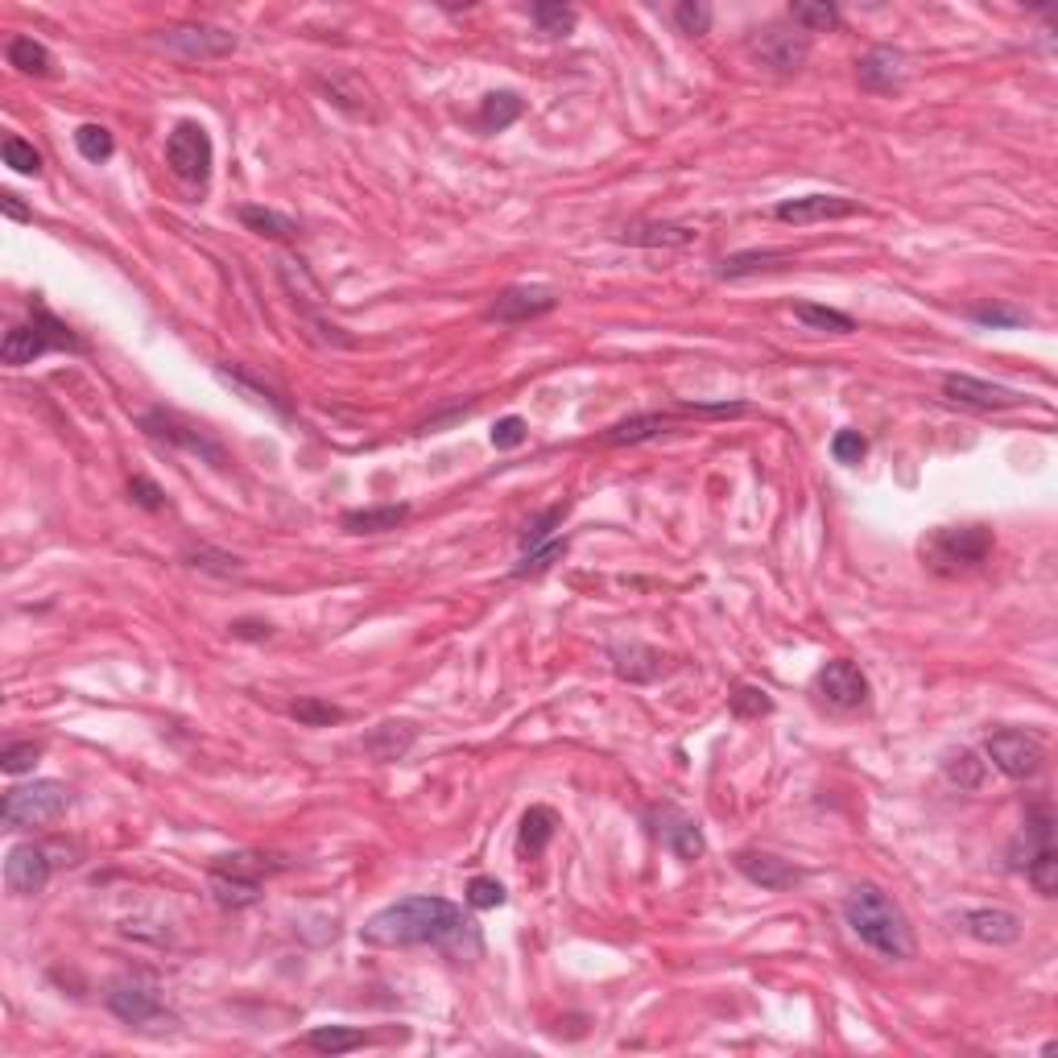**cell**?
<instances>
[{
	"instance_id": "cell-1",
	"label": "cell",
	"mask_w": 1058,
	"mask_h": 1058,
	"mask_svg": "<svg viewBox=\"0 0 1058 1058\" xmlns=\"http://www.w3.org/2000/svg\"><path fill=\"white\" fill-rule=\"evenodd\" d=\"M360 942L368 947H438L447 956H479L476 922L447 898H402L377 910L360 927Z\"/></svg>"
},
{
	"instance_id": "cell-2",
	"label": "cell",
	"mask_w": 1058,
	"mask_h": 1058,
	"mask_svg": "<svg viewBox=\"0 0 1058 1058\" xmlns=\"http://www.w3.org/2000/svg\"><path fill=\"white\" fill-rule=\"evenodd\" d=\"M843 922L864 947H872L881 959H913V927L906 910L884 893L881 884H856L843 898Z\"/></svg>"
},
{
	"instance_id": "cell-3",
	"label": "cell",
	"mask_w": 1058,
	"mask_h": 1058,
	"mask_svg": "<svg viewBox=\"0 0 1058 1058\" xmlns=\"http://www.w3.org/2000/svg\"><path fill=\"white\" fill-rule=\"evenodd\" d=\"M992 546H997V537H992L988 525H939V530H930V534L922 537L918 554H922V566H927V571L951 580V575L976 571V566L992 554Z\"/></svg>"
},
{
	"instance_id": "cell-4",
	"label": "cell",
	"mask_w": 1058,
	"mask_h": 1058,
	"mask_svg": "<svg viewBox=\"0 0 1058 1058\" xmlns=\"http://www.w3.org/2000/svg\"><path fill=\"white\" fill-rule=\"evenodd\" d=\"M46 352H88V339L75 335L62 319H55L46 306H38L30 315V323L9 327L4 344H0V356H4V364L21 368V364H33L38 356H46Z\"/></svg>"
},
{
	"instance_id": "cell-5",
	"label": "cell",
	"mask_w": 1058,
	"mask_h": 1058,
	"mask_svg": "<svg viewBox=\"0 0 1058 1058\" xmlns=\"http://www.w3.org/2000/svg\"><path fill=\"white\" fill-rule=\"evenodd\" d=\"M274 869L277 864L261 852H228L211 860L207 881H211V893L224 910H245L261 898V884Z\"/></svg>"
},
{
	"instance_id": "cell-6",
	"label": "cell",
	"mask_w": 1058,
	"mask_h": 1058,
	"mask_svg": "<svg viewBox=\"0 0 1058 1058\" xmlns=\"http://www.w3.org/2000/svg\"><path fill=\"white\" fill-rule=\"evenodd\" d=\"M71 807V790L62 782H30V785H17L4 794L0 802V819L9 831H30V827H46V823H59L62 814Z\"/></svg>"
},
{
	"instance_id": "cell-7",
	"label": "cell",
	"mask_w": 1058,
	"mask_h": 1058,
	"mask_svg": "<svg viewBox=\"0 0 1058 1058\" xmlns=\"http://www.w3.org/2000/svg\"><path fill=\"white\" fill-rule=\"evenodd\" d=\"M166 161L182 182L190 187H204L211 178V161H216V146H211V132L199 120H182L175 125V132L166 137Z\"/></svg>"
},
{
	"instance_id": "cell-8",
	"label": "cell",
	"mask_w": 1058,
	"mask_h": 1058,
	"mask_svg": "<svg viewBox=\"0 0 1058 1058\" xmlns=\"http://www.w3.org/2000/svg\"><path fill=\"white\" fill-rule=\"evenodd\" d=\"M103 1000H108L112 1017H120L125 1026H146V1021L161 1017V985L149 971H125V976H117V980L108 985V992H103Z\"/></svg>"
},
{
	"instance_id": "cell-9",
	"label": "cell",
	"mask_w": 1058,
	"mask_h": 1058,
	"mask_svg": "<svg viewBox=\"0 0 1058 1058\" xmlns=\"http://www.w3.org/2000/svg\"><path fill=\"white\" fill-rule=\"evenodd\" d=\"M985 757L1009 778V782H1029L1046 761V749L1038 736L1017 732V728H1000L985 740Z\"/></svg>"
},
{
	"instance_id": "cell-10",
	"label": "cell",
	"mask_w": 1058,
	"mask_h": 1058,
	"mask_svg": "<svg viewBox=\"0 0 1058 1058\" xmlns=\"http://www.w3.org/2000/svg\"><path fill=\"white\" fill-rule=\"evenodd\" d=\"M814 691H819V699H823L827 708H835V711H856L869 703V679H864V670L856 666V662H848V657L827 662V666L819 670V679H814Z\"/></svg>"
},
{
	"instance_id": "cell-11",
	"label": "cell",
	"mask_w": 1058,
	"mask_h": 1058,
	"mask_svg": "<svg viewBox=\"0 0 1058 1058\" xmlns=\"http://www.w3.org/2000/svg\"><path fill=\"white\" fill-rule=\"evenodd\" d=\"M141 431L161 438V443H170V447H182V451H190V455H199V459H207V464H216V467L228 464V455H224V447H219L216 438L199 435L195 426H187V422L175 418V414H166V409H149L146 418H141Z\"/></svg>"
},
{
	"instance_id": "cell-12",
	"label": "cell",
	"mask_w": 1058,
	"mask_h": 1058,
	"mask_svg": "<svg viewBox=\"0 0 1058 1058\" xmlns=\"http://www.w3.org/2000/svg\"><path fill=\"white\" fill-rule=\"evenodd\" d=\"M50 872H55V860H50V848H42V843H17L13 852L4 856V884L17 898L42 893Z\"/></svg>"
},
{
	"instance_id": "cell-13",
	"label": "cell",
	"mask_w": 1058,
	"mask_h": 1058,
	"mask_svg": "<svg viewBox=\"0 0 1058 1058\" xmlns=\"http://www.w3.org/2000/svg\"><path fill=\"white\" fill-rule=\"evenodd\" d=\"M161 46L175 50L178 59H187V62H207V59L233 55L236 33L219 30V26H178V30L161 33Z\"/></svg>"
},
{
	"instance_id": "cell-14",
	"label": "cell",
	"mask_w": 1058,
	"mask_h": 1058,
	"mask_svg": "<svg viewBox=\"0 0 1058 1058\" xmlns=\"http://www.w3.org/2000/svg\"><path fill=\"white\" fill-rule=\"evenodd\" d=\"M749 55H753L761 67H769V71L778 75H790L798 71L802 62H807V55H811V38L802 30H778V26H769L761 38H753L749 42Z\"/></svg>"
},
{
	"instance_id": "cell-15",
	"label": "cell",
	"mask_w": 1058,
	"mask_h": 1058,
	"mask_svg": "<svg viewBox=\"0 0 1058 1058\" xmlns=\"http://www.w3.org/2000/svg\"><path fill=\"white\" fill-rule=\"evenodd\" d=\"M942 397L956 402V406H971V409H1013L1021 406L1026 397L1009 385H992V380L968 377V373H951L942 377Z\"/></svg>"
},
{
	"instance_id": "cell-16",
	"label": "cell",
	"mask_w": 1058,
	"mask_h": 1058,
	"mask_svg": "<svg viewBox=\"0 0 1058 1058\" xmlns=\"http://www.w3.org/2000/svg\"><path fill=\"white\" fill-rule=\"evenodd\" d=\"M554 306H558V294H554L551 286H508V290L493 303L488 319H496V323H530V319L551 315Z\"/></svg>"
},
{
	"instance_id": "cell-17",
	"label": "cell",
	"mask_w": 1058,
	"mask_h": 1058,
	"mask_svg": "<svg viewBox=\"0 0 1058 1058\" xmlns=\"http://www.w3.org/2000/svg\"><path fill=\"white\" fill-rule=\"evenodd\" d=\"M856 211H860V204H856V199H843V195H802V199H785V204L773 207V216L782 219V224H794V228L843 219V216H856Z\"/></svg>"
},
{
	"instance_id": "cell-18",
	"label": "cell",
	"mask_w": 1058,
	"mask_h": 1058,
	"mask_svg": "<svg viewBox=\"0 0 1058 1058\" xmlns=\"http://www.w3.org/2000/svg\"><path fill=\"white\" fill-rule=\"evenodd\" d=\"M963 930H968L976 942H992V947H1009V942L1021 939V918L1013 910H1000V906H980V910H968L963 918Z\"/></svg>"
},
{
	"instance_id": "cell-19",
	"label": "cell",
	"mask_w": 1058,
	"mask_h": 1058,
	"mask_svg": "<svg viewBox=\"0 0 1058 1058\" xmlns=\"http://www.w3.org/2000/svg\"><path fill=\"white\" fill-rule=\"evenodd\" d=\"M736 872L740 877H749L753 884H761V889H794L798 881H802V869H794L790 860H782V856L773 852H736Z\"/></svg>"
},
{
	"instance_id": "cell-20",
	"label": "cell",
	"mask_w": 1058,
	"mask_h": 1058,
	"mask_svg": "<svg viewBox=\"0 0 1058 1058\" xmlns=\"http://www.w3.org/2000/svg\"><path fill=\"white\" fill-rule=\"evenodd\" d=\"M612 670L624 682H653L670 670V657L662 650H653V645L629 641V645H612Z\"/></svg>"
},
{
	"instance_id": "cell-21",
	"label": "cell",
	"mask_w": 1058,
	"mask_h": 1058,
	"mask_svg": "<svg viewBox=\"0 0 1058 1058\" xmlns=\"http://www.w3.org/2000/svg\"><path fill=\"white\" fill-rule=\"evenodd\" d=\"M657 840L666 843L670 852L679 856V860H699L703 856V831H699L695 819H686L682 811H674V807H662V819H657Z\"/></svg>"
},
{
	"instance_id": "cell-22",
	"label": "cell",
	"mask_w": 1058,
	"mask_h": 1058,
	"mask_svg": "<svg viewBox=\"0 0 1058 1058\" xmlns=\"http://www.w3.org/2000/svg\"><path fill=\"white\" fill-rule=\"evenodd\" d=\"M856 79H860V88L877 91V96L898 91L901 88V55L898 50H889V46H877V50H869V55L860 59Z\"/></svg>"
},
{
	"instance_id": "cell-23",
	"label": "cell",
	"mask_w": 1058,
	"mask_h": 1058,
	"mask_svg": "<svg viewBox=\"0 0 1058 1058\" xmlns=\"http://www.w3.org/2000/svg\"><path fill=\"white\" fill-rule=\"evenodd\" d=\"M216 377L224 380V385H233V389H240L248 397V402H257V406H269L277 414V418H290V402L281 397V393L269 385V380L253 377L248 368H228V364H216Z\"/></svg>"
},
{
	"instance_id": "cell-24",
	"label": "cell",
	"mask_w": 1058,
	"mask_h": 1058,
	"mask_svg": "<svg viewBox=\"0 0 1058 1058\" xmlns=\"http://www.w3.org/2000/svg\"><path fill=\"white\" fill-rule=\"evenodd\" d=\"M402 522H409V505H377V508H352L344 513V530L348 534H389Z\"/></svg>"
},
{
	"instance_id": "cell-25",
	"label": "cell",
	"mask_w": 1058,
	"mask_h": 1058,
	"mask_svg": "<svg viewBox=\"0 0 1058 1058\" xmlns=\"http://www.w3.org/2000/svg\"><path fill=\"white\" fill-rule=\"evenodd\" d=\"M554 831H558V814L551 807H530L522 814V831H517V848L522 856H542L551 848Z\"/></svg>"
},
{
	"instance_id": "cell-26",
	"label": "cell",
	"mask_w": 1058,
	"mask_h": 1058,
	"mask_svg": "<svg viewBox=\"0 0 1058 1058\" xmlns=\"http://www.w3.org/2000/svg\"><path fill=\"white\" fill-rule=\"evenodd\" d=\"M621 240L641 248H682L695 240V233L682 228V224H629V228H621Z\"/></svg>"
},
{
	"instance_id": "cell-27",
	"label": "cell",
	"mask_w": 1058,
	"mask_h": 1058,
	"mask_svg": "<svg viewBox=\"0 0 1058 1058\" xmlns=\"http://www.w3.org/2000/svg\"><path fill=\"white\" fill-rule=\"evenodd\" d=\"M988 773V761H980V753L971 749H947L942 753V778L956 785V790H980Z\"/></svg>"
},
{
	"instance_id": "cell-28",
	"label": "cell",
	"mask_w": 1058,
	"mask_h": 1058,
	"mask_svg": "<svg viewBox=\"0 0 1058 1058\" xmlns=\"http://www.w3.org/2000/svg\"><path fill=\"white\" fill-rule=\"evenodd\" d=\"M236 216H240V224H245L248 233L269 236V240H294V236H298V224H294L290 216H281V211H274V207L245 204Z\"/></svg>"
},
{
	"instance_id": "cell-29",
	"label": "cell",
	"mask_w": 1058,
	"mask_h": 1058,
	"mask_svg": "<svg viewBox=\"0 0 1058 1058\" xmlns=\"http://www.w3.org/2000/svg\"><path fill=\"white\" fill-rule=\"evenodd\" d=\"M785 265H790V253H773V248H765V253H736V257H728V261H720L715 274L724 277V281H740V277L785 269Z\"/></svg>"
},
{
	"instance_id": "cell-30",
	"label": "cell",
	"mask_w": 1058,
	"mask_h": 1058,
	"mask_svg": "<svg viewBox=\"0 0 1058 1058\" xmlns=\"http://www.w3.org/2000/svg\"><path fill=\"white\" fill-rule=\"evenodd\" d=\"M666 426H670L666 414H637V418L616 422L609 435H604V443H609V447H633V443H645V438L666 435Z\"/></svg>"
},
{
	"instance_id": "cell-31",
	"label": "cell",
	"mask_w": 1058,
	"mask_h": 1058,
	"mask_svg": "<svg viewBox=\"0 0 1058 1058\" xmlns=\"http://www.w3.org/2000/svg\"><path fill=\"white\" fill-rule=\"evenodd\" d=\"M522 112H525L522 96H513V91H488L484 103H479V129L501 132L508 129L513 120H522Z\"/></svg>"
},
{
	"instance_id": "cell-32",
	"label": "cell",
	"mask_w": 1058,
	"mask_h": 1058,
	"mask_svg": "<svg viewBox=\"0 0 1058 1058\" xmlns=\"http://www.w3.org/2000/svg\"><path fill=\"white\" fill-rule=\"evenodd\" d=\"M364 1042H368V1034L352 1026H319L306 1034V1046L319 1055H348V1050H360Z\"/></svg>"
},
{
	"instance_id": "cell-33",
	"label": "cell",
	"mask_w": 1058,
	"mask_h": 1058,
	"mask_svg": "<svg viewBox=\"0 0 1058 1058\" xmlns=\"http://www.w3.org/2000/svg\"><path fill=\"white\" fill-rule=\"evenodd\" d=\"M794 319H798V323H807V327H814V332H831V335H852V332H856L852 315H843V310H831V306L798 303V306H794Z\"/></svg>"
},
{
	"instance_id": "cell-34",
	"label": "cell",
	"mask_w": 1058,
	"mask_h": 1058,
	"mask_svg": "<svg viewBox=\"0 0 1058 1058\" xmlns=\"http://www.w3.org/2000/svg\"><path fill=\"white\" fill-rule=\"evenodd\" d=\"M9 62L26 75H50L55 55H50L42 42H33V38H13V42H9Z\"/></svg>"
},
{
	"instance_id": "cell-35",
	"label": "cell",
	"mask_w": 1058,
	"mask_h": 1058,
	"mask_svg": "<svg viewBox=\"0 0 1058 1058\" xmlns=\"http://www.w3.org/2000/svg\"><path fill=\"white\" fill-rule=\"evenodd\" d=\"M530 17H534V26L546 33V38H566V33L575 30V21H580V13L566 9V4H534Z\"/></svg>"
},
{
	"instance_id": "cell-36",
	"label": "cell",
	"mask_w": 1058,
	"mask_h": 1058,
	"mask_svg": "<svg viewBox=\"0 0 1058 1058\" xmlns=\"http://www.w3.org/2000/svg\"><path fill=\"white\" fill-rule=\"evenodd\" d=\"M75 149L88 161H108L117 154V141H112V132L103 129V125H79V129H75Z\"/></svg>"
},
{
	"instance_id": "cell-37",
	"label": "cell",
	"mask_w": 1058,
	"mask_h": 1058,
	"mask_svg": "<svg viewBox=\"0 0 1058 1058\" xmlns=\"http://www.w3.org/2000/svg\"><path fill=\"white\" fill-rule=\"evenodd\" d=\"M790 21H794L802 33H827L840 26V9H835V4H794V9H790Z\"/></svg>"
},
{
	"instance_id": "cell-38",
	"label": "cell",
	"mask_w": 1058,
	"mask_h": 1058,
	"mask_svg": "<svg viewBox=\"0 0 1058 1058\" xmlns=\"http://www.w3.org/2000/svg\"><path fill=\"white\" fill-rule=\"evenodd\" d=\"M290 715L306 728H332L344 720V708H335V703H327V699L306 695V699H298V703H290Z\"/></svg>"
},
{
	"instance_id": "cell-39",
	"label": "cell",
	"mask_w": 1058,
	"mask_h": 1058,
	"mask_svg": "<svg viewBox=\"0 0 1058 1058\" xmlns=\"http://www.w3.org/2000/svg\"><path fill=\"white\" fill-rule=\"evenodd\" d=\"M566 554V542L563 537H554V542H546V546H534V551L522 554V563L513 566V580H525V575H542V571H551L558 558Z\"/></svg>"
},
{
	"instance_id": "cell-40",
	"label": "cell",
	"mask_w": 1058,
	"mask_h": 1058,
	"mask_svg": "<svg viewBox=\"0 0 1058 1058\" xmlns=\"http://www.w3.org/2000/svg\"><path fill=\"white\" fill-rule=\"evenodd\" d=\"M0 154H4V166L17 170V175H42V154H38L30 141H21V137H4Z\"/></svg>"
},
{
	"instance_id": "cell-41",
	"label": "cell",
	"mask_w": 1058,
	"mask_h": 1058,
	"mask_svg": "<svg viewBox=\"0 0 1058 1058\" xmlns=\"http://www.w3.org/2000/svg\"><path fill=\"white\" fill-rule=\"evenodd\" d=\"M711 4H703V0H682V4H674V26H679L682 33H691V38H699V33L711 30Z\"/></svg>"
},
{
	"instance_id": "cell-42",
	"label": "cell",
	"mask_w": 1058,
	"mask_h": 1058,
	"mask_svg": "<svg viewBox=\"0 0 1058 1058\" xmlns=\"http://www.w3.org/2000/svg\"><path fill=\"white\" fill-rule=\"evenodd\" d=\"M563 517H566V505H554V508H546V513H537L534 522L525 525V534H522V551H534V546H546V542H551V534H554V525H563Z\"/></svg>"
},
{
	"instance_id": "cell-43",
	"label": "cell",
	"mask_w": 1058,
	"mask_h": 1058,
	"mask_svg": "<svg viewBox=\"0 0 1058 1058\" xmlns=\"http://www.w3.org/2000/svg\"><path fill=\"white\" fill-rule=\"evenodd\" d=\"M505 884L496 877H472L467 881V906L472 910H496V906H505Z\"/></svg>"
},
{
	"instance_id": "cell-44",
	"label": "cell",
	"mask_w": 1058,
	"mask_h": 1058,
	"mask_svg": "<svg viewBox=\"0 0 1058 1058\" xmlns=\"http://www.w3.org/2000/svg\"><path fill=\"white\" fill-rule=\"evenodd\" d=\"M38 757H42V744H33V740L4 744V753H0V769H4L9 778H17V773H30V769L38 765Z\"/></svg>"
},
{
	"instance_id": "cell-45",
	"label": "cell",
	"mask_w": 1058,
	"mask_h": 1058,
	"mask_svg": "<svg viewBox=\"0 0 1058 1058\" xmlns=\"http://www.w3.org/2000/svg\"><path fill=\"white\" fill-rule=\"evenodd\" d=\"M769 711H773V699L761 686H736L732 691V715H740V720H757V715H769Z\"/></svg>"
},
{
	"instance_id": "cell-46",
	"label": "cell",
	"mask_w": 1058,
	"mask_h": 1058,
	"mask_svg": "<svg viewBox=\"0 0 1058 1058\" xmlns=\"http://www.w3.org/2000/svg\"><path fill=\"white\" fill-rule=\"evenodd\" d=\"M968 319L980 323V327H992V332H997V327H1021V323H1029L1026 310H1013V306H971Z\"/></svg>"
},
{
	"instance_id": "cell-47",
	"label": "cell",
	"mask_w": 1058,
	"mask_h": 1058,
	"mask_svg": "<svg viewBox=\"0 0 1058 1058\" xmlns=\"http://www.w3.org/2000/svg\"><path fill=\"white\" fill-rule=\"evenodd\" d=\"M864 451H869V438L860 435V431H840V435L831 438V455H835V464H860Z\"/></svg>"
},
{
	"instance_id": "cell-48",
	"label": "cell",
	"mask_w": 1058,
	"mask_h": 1058,
	"mask_svg": "<svg viewBox=\"0 0 1058 1058\" xmlns=\"http://www.w3.org/2000/svg\"><path fill=\"white\" fill-rule=\"evenodd\" d=\"M187 558H190V566H199V571H216V575H236V571H240V558H233V554H219V551H207V546L190 551Z\"/></svg>"
},
{
	"instance_id": "cell-49",
	"label": "cell",
	"mask_w": 1058,
	"mask_h": 1058,
	"mask_svg": "<svg viewBox=\"0 0 1058 1058\" xmlns=\"http://www.w3.org/2000/svg\"><path fill=\"white\" fill-rule=\"evenodd\" d=\"M525 443V422L517 418V414H508V418H501L493 426V447L496 451H513Z\"/></svg>"
},
{
	"instance_id": "cell-50",
	"label": "cell",
	"mask_w": 1058,
	"mask_h": 1058,
	"mask_svg": "<svg viewBox=\"0 0 1058 1058\" xmlns=\"http://www.w3.org/2000/svg\"><path fill=\"white\" fill-rule=\"evenodd\" d=\"M129 496L141 508H149V513H161V508H166V493H161L158 484H154V479H146V476H132L129 479Z\"/></svg>"
},
{
	"instance_id": "cell-51",
	"label": "cell",
	"mask_w": 1058,
	"mask_h": 1058,
	"mask_svg": "<svg viewBox=\"0 0 1058 1058\" xmlns=\"http://www.w3.org/2000/svg\"><path fill=\"white\" fill-rule=\"evenodd\" d=\"M233 637L265 641V637H274V624H269V621H236L233 624Z\"/></svg>"
},
{
	"instance_id": "cell-52",
	"label": "cell",
	"mask_w": 1058,
	"mask_h": 1058,
	"mask_svg": "<svg viewBox=\"0 0 1058 1058\" xmlns=\"http://www.w3.org/2000/svg\"><path fill=\"white\" fill-rule=\"evenodd\" d=\"M0 207H4V216L17 219V224H26V219H30V211L17 204V195H0Z\"/></svg>"
}]
</instances>
